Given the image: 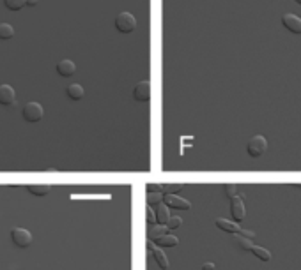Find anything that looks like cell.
<instances>
[{
  "label": "cell",
  "mask_w": 301,
  "mask_h": 270,
  "mask_svg": "<svg viewBox=\"0 0 301 270\" xmlns=\"http://www.w3.org/2000/svg\"><path fill=\"white\" fill-rule=\"evenodd\" d=\"M115 28H117L121 34H131L137 28V18L128 11H122L119 12L117 16H115Z\"/></svg>",
  "instance_id": "cell-1"
},
{
  "label": "cell",
  "mask_w": 301,
  "mask_h": 270,
  "mask_svg": "<svg viewBox=\"0 0 301 270\" xmlns=\"http://www.w3.org/2000/svg\"><path fill=\"white\" fill-rule=\"evenodd\" d=\"M21 115H23V118L27 122H30V124H34V122H39L41 118L45 117V109H43V106L39 105V103H27V105L23 106V109H21Z\"/></svg>",
  "instance_id": "cell-2"
},
{
  "label": "cell",
  "mask_w": 301,
  "mask_h": 270,
  "mask_svg": "<svg viewBox=\"0 0 301 270\" xmlns=\"http://www.w3.org/2000/svg\"><path fill=\"white\" fill-rule=\"evenodd\" d=\"M266 150H268V140L261 134L253 136L246 145V152H248L250 158H261Z\"/></svg>",
  "instance_id": "cell-3"
},
{
  "label": "cell",
  "mask_w": 301,
  "mask_h": 270,
  "mask_svg": "<svg viewBox=\"0 0 301 270\" xmlns=\"http://www.w3.org/2000/svg\"><path fill=\"white\" fill-rule=\"evenodd\" d=\"M11 240L14 242V246L23 249V247H29L32 244V233L29 230H23V228H12Z\"/></svg>",
  "instance_id": "cell-4"
},
{
  "label": "cell",
  "mask_w": 301,
  "mask_h": 270,
  "mask_svg": "<svg viewBox=\"0 0 301 270\" xmlns=\"http://www.w3.org/2000/svg\"><path fill=\"white\" fill-rule=\"evenodd\" d=\"M243 198H244V194H236L234 198H230V214L236 221H243L244 216H246V209H244Z\"/></svg>",
  "instance_id": "cell-5"
},
{
  "label": "cell",
  "mask_w": 301,
  "mask_h": 270,
  "mask_svg": "<svg viewBox=\"0 0 301 270\" xmlns=\"http://www.w3.org/2000/svg\"><path fill=\"white\" fill-rule=\"evenodd\" d=\"M133 97L139 103H147L150 99V81L149 80H142L135 85L133 90Z\"/></svg>",
  "instance_id": "cell-6"
},
{
  "label": "cell",
  "mask_w": 301,
  "mask_h": 270,
  "mask_svg": "<svg viewBox=\"0 0 301 270\" xmlns=\"http://www.w3.org/2000/svg\"><path fill=\"white\" fill-rule=\"evenodd\" d=\"M282 25H284L289 32L301 36V18L293 14V12H285L284 16H282Z\"/></svg>",
  "instance_id": "cell-7"
},
{
  "label": "cell",
  "mask_w": 301,
  "mask_h": 270,
  "mask_svg": "<svg viewBox=\"0 0 301 270\" xmlns=\"http://www.w3.org/2000/svg\"><path fill=\"white\" fill-rule=\"evenodd\" d=\"M163 203L168 205L170 209H177V210H190L191 209V203L184 198H179L177 194H165L163 198Z\"/></svg>",
  "instance_id": "cell-8"
},
{
  "label": "cell",
  "mask_w": 301,
  "mask_h": 270,
  "mask_svg": "<svg viewBox=\"0 0 301 270\" xmlns=\"http://www.w3.org/2000/svg\"><path fill=\"white\" fill-rule=\"evenodd\" d=\"M14 101H16V92H14V89H12L11 85L7 83L0 85V105L9 106L14 105Z\"/></svg>",
  "instance_id": "cell-9"
},
{
  "label": "cell",
  "mask_w": 301,
  "mask_h": 270,
  "mask_svg": "<svg viewBox=\"0 0 301 270\" xmlns=\"http://www.w3.org/2000/svg\"><path fill=\"white\" fill-rule=\"evenodd\" d=\"M57 73L61 74L62 78L73 76V74L76 73V64H75L73 60H68V58H64V60H61L57 64Z\"/></svg>",
  "instance_id": "cell-10"
},
{
  "label": "cell",
  "mask_w": 301,
  "mask_h": 270,
  "mask_svg": "<svg viewBox=\"0 0 301 270\" xmlns=\"http://www.w3.org/2000/svg\"><path fill=\"white\" fill-rule=\"evenodd\" d=\"M66 96L70 97L71 101H80V99H83V96H85V90H83V87H81L80 83H71L68 85V89H66Z\"/></svg>",
  "instance_id": "cell-11"
},
{
  "label": "cell",
  "mask_w": 301,
  "mask_h": 270,
  "mask_svg": "<svg viewBox=\"0 0 301 270\" xmlns=\"http://www.w3.org/2000/svg\"><path fill=\"white\" fill-rule=\"evenodd\" d=\"M170 207L165 205V203H159V205H156V221H158V224H167L168 219H170Z\"/></svg>",
  "instance_id": "cell-12"
},
{
  "label": "cell",
  "mask_w": 301,
  "mask_h": 270,
  "mask_svg": "<svg viewBox=\"0 0 301 270\" xmlns=\"http://www.w3.org/2000/svg\"><path fill=\"white\" fill-rule=\"evenodd\" d=\"M150 254H152V258H154V262L158 263V267L161 270H167L168 269V260H167V256H165V253H163L159 247H152L150 249Z\"/></svg>",
  "instance_id": "cell-13"
},
{
  "label": "cell",
  "mask_w": 301,
  "mask_h": 270,
  "mask_svg": "<svg viewBox=\"0 0 301 270\" xmlns=\"http://www.w3.org/2000/svg\"><path fill=\"white\" fill-rule=\"evenodd\" d=\"M216 226L220 228V230L227 231V233H239L241 226L237 222H232V221H227V219H216Z\"/></svg>",
  "instance_id": "cell-14"
},
{
  "label": "cell",
  "mask_w": 301,
  "mask_h": 270,
  "mask_svg": "<svg viewBox=\"0 0 301 270\" xmlns=\"http://www.w3.org/2000/svg\"><path fill=\"white\" fill-rule=\"evenodd\" d=\"M156 244H158L159 247H175L177 244H179V238L174 237V235L167 233V235H163V237H159L158 240H154Z\"/></svg>",
  "instance_id": "cell-15"
},
{
  "label": "cell",
  "mask_w": 301,
  "mask_h": 270,
  "mask_svg": "<svg viewBox=\"0 0 301 270\" xmlns=\"http://www.w3.org/2000/svg\"><path fill=\"white\" fill-rule=\"evenodd\" d=\"M234 244H236V247L239 251H252V247H253L252 240L241 237L239 233H234Z\"/></svg>",
  "instance_id": "cell-16"
},
{
  "label": "cell",
  "mask_w": 301,
  "mask_h": 270,
  "mask_svg": "<svg viewBox=\"0 0 301 270\" xmlns=\"http://www.w3.org/2000/svg\"><path fill=\"white\" fill-rule=\"evenodd\" d=\"M168 233V228L167 224H158V226H152V230L149 231V238L150 240H158L159 237Z\"/></svg>",
  "instance_id": "cell-17"
},
{
  "label": "cell",
  "mask_w": 301,
  "mask_h": 270,
  "mask_svg": "<svg viewBox=\"0 0 301 270\" xmlns=\"http://www.w3.org/2000/svg\"><path fill=\"white\" fill-rule=\"evenodd\" d=\"M184 187V184L181 182H168V184H163V194H177Z\"/></svg>",
  "instance_id": "cell-18"
},
{
  "label": "cell",
  "mask_w": 301,
  "mask_h": 270,
  "mask_svg": "<svg viewBox=\"0 0 301 270\" xmlns=\"http://www.w3.org/2000/svg\"><path fill=\"white\" fill-rule=\"evenodd\" d=\"M14 36V27L9 23H0V39L7 41Z\"/></svg>",
  "instance_id": "cell-19"
},
{
  "label": "cell",
  "mask_w": 301,
  "mask_h": 270,
  "mask_svg": "<svg viewBox=\"0 0 301 270\" xmlns=\"http://www.w3.org/2000/svg\"><path fill=\"white\" fill-rule=\"evenodd\" d=\"M27 191L32 194H36V196H45V194H48L50 191H52V187L50 186H34V184H30V186H27Z\"/></svg>",
  "instance_id": "cell-20"
},
{
  "label": "cell",
  "mask_w": 301,
  "mask_h": 270,
  "mask_svg": "<svg viewBox=\"0 0 301 270\" xmlns=\"http://www.w3.org/2000/svg\"><path fill=\"white\" fill-rule=\"evenodd\" d=\"M252 254H255L257 258L262 260V262H269L271 260V254H269L268 249H264V247H259V246H253L252 251H250Z\"/></svg>",
  "instance_id": "cell-21"
},
{
  "label": "cell",
  "mask_w": 301,
  "mask_h": 270,
  "mask_svg": "<svg viewBox=\"0 0 301 270\" xmlns=\"http://www.w3.org/2000/svg\"><path fill=\"white\" fill-rule=\"evenodd\" d=\"M163 198H165V194L163 193H147L146 202H147V205L154 207V205H159V203L163 202Z\"/></svg>",
  "instance_id": "cell-22"
},
{
  "label": "cell",
  "mask_w": 301,
  "mask_h": 270,
  "mask_svg": "<svg viewBox=\"0 0 301 270\" xmlns=\"http://www.w3.org/2000/svg\"><path fill=\"white\" fill-rule=\"evenodd\" d=\"M4 5L9 11H20L23 5H27V0H4Z\"/></svg>",
  "instance_id": "cell-23"
},
{
  "label": "cell",
  "mask_w": 301,
  "mask_h": 270,
  "mask_svg": "<svg viewBox=\"0 0 301 270\" xmlns=\"http://www.w3.org/2000/svg\"><path fill=\"white\" fill-rule=\"evenodd\" d=\"M146 217H147V222H149V224H154V222H158V221H156V210L152 209L150 205L146 207Z\"/></svg>",
  "instance_id": "cell-24"
},
{
  "label": "cell",
  "mask_w": 301,
  "mask_h": 270,
  "mask_svg": "<svg viewBox=\"0 0 301 270\" xmlns=\"http://www.w3.org/2000/svg\"><path fill=\"white\" fill-rule=\"evenodd\" d=\"M147 193H163V184H158V182H149L146 184Z\"/></svg>",
  "instance_id": "cell-25"
},
{
  "label": "cell",
  "mask_w": 301,
  "mask_h": 270,
  "mask_svg": "<svg viewBox=\"0 0 301 270\" xmlns=\"http://www.w3.org/2000/svg\"><path fill=\"white\" fill-rule=\"evenodd\" d=\"M181 224H183V219L181 217H170L167 222V228L168 230H177V228H181Z\"/></svg>",
  "instance_id": "cell-26"
},
{
  "label": "cell",
  "mask_w": 301,
  "mask_h": 270,
  "mask_svg": "<svg viewBox=\"0 0 301 270\" xmlns=\"http://www.w3.org/2000/svg\"><path fill=\"white\" fill-rule=\"evenodd\" d=\"M236 191H237L236 184H225V186H224V193L227 194L228 198H234V196H236Z\"/></svg>",
  "instance_id": "cell-27"
},
{
  "label": "cell",
  "mask_w": 301,
  "mask_h": 270,
  "mask_svg": "<svg viewBox=\"0 0 301 270\" xmlns=\"http://www.w3.org/2000/svg\"><path fill=\"white\" fill-rule=\"evenodd\" d=\"M239 235H241V237H244V238H248V240H255V233H253L252 230H243V228H241Z\"/></svg>",
  "instance_id": "cell-28"
},
{
  "label": "cell",
  "mask_w": 301,
  "mask_h": 270,
  "mask_svg": "<svg viewBox=\"0 0 301 270\" xmlns=\"http://www.w3.org/2000/svg\"><path fill=\"white\" fill-rule=\"evenodd\" d=\"M216 267H215V263H204L202 265V270H215Z\"/></svg>",
  "instance_id": "cell-29"
},
{
  "label": "cell",
  "mask_w": 301,
  "mask_h": 270,
  "mask_svg": "<svg viewBox=\"0 0 301 270\" xmlns=\"http://www.w3.org/2000/svg\"><path fill=\"white\" fill-rule=\"evenodd\" d=\"M37 2H39V0H27V5L34 7V5H37Z\"/></svg>",
  "instance_id": "cell-30"
},
{
  "label": "cell",
  "mask_w": 301,
  "mask_h": 270,
  "mask_svg": "<svg viewBox=\"0 0 301 270\" xmlns=\"http://www.w3.org/2000/svg\"><path fill=\"white\" fill-rule=\"evenodd\" d=\"M294 2H298V4H301V0H294Z\"/></svg>",
  "instance_id": "cell-31"
}]
</instances>
